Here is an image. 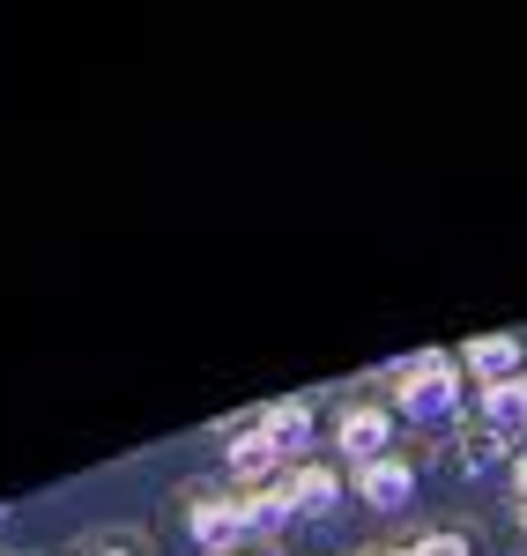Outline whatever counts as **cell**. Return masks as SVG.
I'll return each instance as SVG.
<instances>
[{
    "instance_id": "1",
    "label": "cell",
    "mask_w": 527,
    "mask_h": 556,
    "mask_svg": "<svg viewBox=\"0 0 527 556\" xmlns=\"http://www.w3.org/2000/svg\"><path fill=\"white\" fill-rule=\"evenodd\" d=\"M401 408L416 424H439V416L461 408V379H453V356L446 349H424L416 364H401Z\"/></svg>"
},
{
    "instance_id": "2",
    "label": "cell",
    "mask_w": 527,
    "mask_h": 556,
    "mask_svg": "<svg viewBox=\"0 0 527 556\" xmlns=\"http://www.w3.org/2000/svg\"><path fill=\"white\" fill-rule=\"evenodd\" d=\"M387 430H394L387 408H350V416H342V453L364 460V468H372V460H387Z\"/></svg>"
},
{
    "instance_id": "3",
    "label": "cell",
    "mask_w": 527,
    "mask_h": 556,
    "mask_svg": "<svg viewBox=\"0 0 527 556\" xmlns=\"http://www.w3.org/2000/svg\"><path fill=\"white\" fill-rule=\"evenodd\" d=\"M356 490H364L379 513H394V505H409V497H416V475L401 468V460H372V468H356Z\"/></svg>"
},
{
    "instance_id": "4",
    "label": "cell",
    "mask_w": 527,
    "mask_h": 556,
    "mask_svg": "<svg viewBox=\"0 0 527 556\" xmlns=\"http://www.w3.org/2000/svg\"><path fill=\"white\" fill-rule=\"evenodd\" d=\"M468 371L490 379V386L520 379V342H513V334H484V342H468Z\"/></svg>"
},
{
    "instance_id": "5",
    "label": "cell",
    "mask_w": 527,
    "mask_h": 556,
    "mask_svg": "<svg viewBox=\"0 0 527 556\" xmlns=\"http://www.w3.org/2000/svg\"><path fill=\"white\" fill-rule=\"evenodd\" d=\"M261 438L275 445V453H298V445L312 438V416H305V401H275V408L261 416Z\"/></svg>"
},
{
    "instance_id": "6",
    "label": "cell",
    "mask_w": 527,
    "mask_h": 556,
    "mask_svg": "<svg viewBox=\"0 0 527 556\" xmlns=\"http://www.w3.org/2000/svg\"><path fill=\"white\" fill-rule=\"evenodd\" d=\"M193 534H201L209 549L238 542V534H246V505H201V513H193Z\"/></svg>"
},
{
    "instance_id": "7",
    "label": "cell",
    "mask_w": 527,
    "mask_h": 556,
    "mask_svg": "<svg viewBox=\"0 0 527 556\" xmlns=\"http://www.w3.org/2000/svg\"><path fill=\"white\" fill-rule=\"evenodd\" d=\"M275 468H283V453H275L267 438H238V445H230V475H238V482H261V475H275Z\"/></svg>"
},
{
    "instance_id": "8",
    "label": "cell",
    "mask_w": 527,
    "mask_h": 556,
    "mask_svg": "<svg viewBox=\"0 0 527 556\" xmlns=\"http://www.w3.org/2000/svg\"><path fill=\"white\" fill-rule=\"evenodd\" d=\"M327 505H335V475L327 468H305L290 482V513H327Z\"/></svg>"
},
{
    "instance_id": "9",
    "label": "cell",
    "mask_w": 527,
    "mask_h": 556,
    "mask_svg": "<svg viewBox=\"0 0 527 556\" xmlns=\"http://www.w3.org/2000/svg\"><path fill=\"white\" fill-rule=\"evenodd\" d=\"M484 408H490V424H520V416H527V379L490 386V393H484Z\"/></svg>"
},
{
    "instance_id": "10",
    "label": "cell",
    "mask_w": 527,
    "mask_h": 556,
    "mask_svg": "<svg viewBox=\"0 0 527 556\" xmlns=\"http://www.w3.org/2000/svg\"><path fill=\"white\" fill-rule=\"evenodd\" d=\"M283 519H290V490H267L246 505V527H283Z\"/></svg>"
},
{
    "instance_id": "11",
    "label": "cell",
    "mask_w": 527,
    "mask_h": 556,
    "mask_svg": "<svg viewBox=\"0 0 527 556\" xmlns=\"http://www.w3.org/2000/svg\"><path fill=\"white\" fill-rule=\"evenodd\" d=\"M416 556H468V542H453V534H431V542H424Z\"/></svg>"
},
{
    "instance_id": "12",
    "label": "cell",
    "mask_w": 527,
    "mask_h": 556,
    "mask_svg": "<svg viewBox=\"0 0 527 556\" xmlns=\"http://www.w3.org/2000/svg\"><path fill=\"white\" fill-rule=\"evenodd\" d=\"M513 482H520V497H527V460H520V468H513Z\"/></svg>"
},
{
    "instance_id": "13",
    "label": "cell",
    "mask_w": 527,
    "mask_h": 556,
    "mask_svg": "<svg viewBox=\"0 0 527 556\" xmlns=\"http://www.w3.org/2000/svg\"><path fill=\"white\" fill-rule=\"evenodd\" d=\"M112 556H120V549H112Z\"/></svg>"
}]
</instances>
